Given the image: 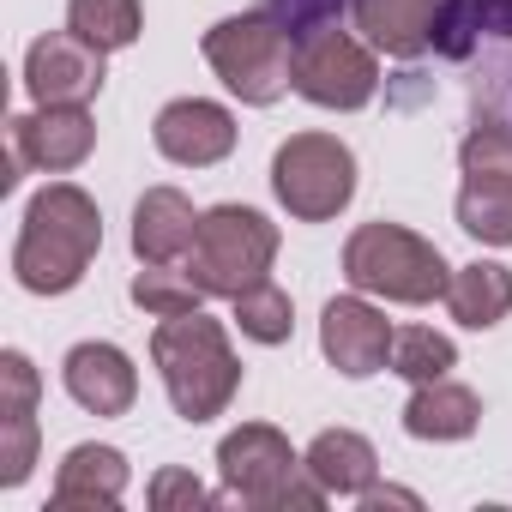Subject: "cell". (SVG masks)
<instances>
[{"label":"cell","mask_w":512,"mask_h":512,"mask_svg":"<svg viewBox=\"0 0 512 512\" xmlns=\"http://www.w3.org/2000/svg\"><path fill=\"white\" fill-rule=\"evenodd\" d=\"M482 37H512V0H440L428 43L446 61H464Z\"/></svg>","instance_id":"22"},{"label":"cell","mask_w":512,"mask_h":512,"mask_svg":"<svg viewBox=\"0 0 512 512\" xmlns=\"http://www.w3.org/2000/svg\"><path fill=\"white\" fill-rule=\"evenodd\" d=\"M434 7H440V0H356V31H362L374 49L410 61V55L428 49Z\"/></svg>","instance_id":"19"},{"label":"cell","mask_w":512,"mask_h":512,"mask_svg":"<svg viewBox=\"0 0 512 512\" xmlns=\"http://www.w3.org/2000/svg\"><path fill=\"white\" fill-rule=\"evenodd\" d=\"M302 470L326 488V494H368L374 488V470H380V458H374V446L362 440V434H350V428H326L308 452H302Z\"/></svg>","instance_id":"18"},{"label":"cell","mask_w":512,"mask_h":512,"mask_svg":"<svg viewBox=\"0 0 512 512\" xmlns=\"http://www.w3.org/2000/svg\"><path fill=\"white\" fill-rule=\"evenodd\" d=\"M151 362L163 374V392L175 404V416L187 422H211L229 410L235 386H241V362L223 338V326L211 314H175L151 332Z\"/></svg>","instance_id":"2"},{"label":"cell","mask_w":512,"mask_h":512,"mask_svg":"<svg viewBox=\"0 0 512 512\" xmlns=\"http://www.w3.org/2000/svg\"><path fill=\"white\" fill-rule=\"evenodd\" d=\"M25 85L37 103H91L103 91V49L79 31H49L25 55Z\"/></svg>","instance_id":"10"},{"label":"cell","mask_w":512,"mask_h":512,"mask_svg":"<svg viewBox=\"0 0 512 512\" xmlns=\"http://www.w3.org/2000/svg\"><path fill=\"white\" fill-rule=\"evenodd\" d=\"M37 368L31 356H0V482L19 488L37 464Z\"/></svg>","instance_id":"13"},{"label":"cell","mask_w":512,"mask_h":512,"mask_svg":"<svg viewBox=\"0 0 512 512\" xmlns=\"http://www.w3.org/2000/svg\"><path fill=\"white\" fill-rule=\"evenodd\" d=\"M205 61L211 73L253 109L278 103L296 85V43L278 13H241L205 31Z\"/></svg>","instance_id":"4"},{"label":"cell","mask_w":512,"mask_h":512,"mask_svg":"<svg viewBox=\"0 0 512 512\" xmlns=\"http://www.w3.org/2000/svg\"><path fill=\"white\" fill-rule=\"evenodd\" d=\"M97 247H103L97 199L73 181H55L25 211V229H19V247H13V278L31 296H67L91 272Z\"/></svg>","instance_id":"1"},{"label":"cell","mask_w":512,"mask_h":512,"mask_svg":"<svg viewBox=\"0 0 512 512\" xmlns=\"http://www.w3.org/2000/svg\"><path fill=\"white\" fill-rule=\"evenodd\" d=\"M392 320L380 314V308H368L362 296H338V302H326V314H320V350H326V362L338 368V374H350V380H368V374H380L386 362H392Z\"/></svg>","instance_id":"11"},{"label":"cell","mask_w":512,"mask_h":512,"mask_svg":"<svg viewBox=\"0 0 512 512\" xmlns=\"http://www.w3.org/2000/svg\"><path fill=\"white\" fill-rule=\"evenodd\" d=\"M133 302L157 320H175V314H199L205 290L193 284V272H175V266H145L133 278Z\"/></svg>","instance_id":"26"},{"label":"cell","mask_w":512,"mask_h":512,"mask_svg":"<svg viewBox=\"0 0 512 512\" xmlns=\"http://www.w3.org/2000/svg\"><path fill=\"white\" fill-rule=\"evenodd\" d=\"M272 193L296 223H326L356 199V157L332 133H296L272 157Z\"/></svg>","instance_id":"7"},{"label":"cell","mask_w":512,"mask_h":512,"mask_svg":"<svg viewBox=\"0 0 512 512\" xmlns=\"http://www.w3.org/2000/svg\"><path fill=\"white\" fill-rule=\"evenodd\" d=\"M296 91L320 109H362L380 91V67L356 37L320 25L296 37Z\"/></svg>","instance_id":"8"},{"label":"cell","mask_w":512,"mask_h":512,"mask_svg":"<svg viewBox=\"0 0 512 512\" xmlns=\"http://www.w3.org/2000/svg\"><path fill=\"white\" fill-rule=\"evenodd\" d=\"M67 31H79L85 43H97L103 55L133 49L145 31L139 0H67Z\"/></svg>","instance_id":"23"},{"label":"cell","mask_w":512,"mask_h":512,"mask_svg":"<svg viewBox=\"0 0 512 512\" xmlns=\"http://www.w3.org/2000/svg\"><path fill=\"white\" fill-rule=\"evenodd\" d=\"M476 422H482V398L458 380H428L404 404V434L416 440H464L476 434Z\"/></svg>","instance_id":"17"},{"label":"cell","mask_w":512,"mask_h":512,"mask_svg":"<svg viewBox=\"0 0 512 512\" xmlns=\"http://www.w3.org/2000/svg\"><path fill=\"white\" fill-rule=\"evenodd\" d=\"M278 260V223L253 205H217L199 217V241L187 253V272L205 296H241L253 284H266Z\"/></svg>","instance_id":"6"},{"label":"cell","mask_w":512,"mask_h":512,"mask_svg":"<svg viewBox=\"0 0 512 512\" xmlns=\"http://www.w3.org/2000/svg\"><path fill=\"white\" fill-rule=\"evenodd\" d=\"M235 326H241V338H253V344H284L290 326H296V308H290V296L266 278V284H253V290L235 296Z\"/></svg>","instance_id":"25"},{"label":"cell","mask_w":512,"mask_h":512,"mask_svg":"<svg viewBox=\"0 0 512 512\" xmlns=\"http://www.w3.org/2000/svg\"><path fill=\"white\" fill-rule=\"evenodd\" d=\"M91 145H97V121L85 115V103H37V115L13 121V163L0 187H19V169L67 175L91 157Z\"/></svg>","instance_id":"9"},{"label":"cell","mask_w":512,"mask_h":512,"mask_svg":"<svg viewBox=\"0 0 512 512\" xmlns=\"http://www.w3.org/2000/svg\"><path fill=\"white\" fill-rule=\"evenodd\" d=\"M61 380H67L73 404L91 410V416H127L133 398H139V374H133V362L115 344H79V350H67Z\"/></svg>","instance_id":"14"},{"label":"cell","mask_w":512,"mask_h":512,"mask_svg":"<svg viewBox=\"0 0 512 512\" xmlns=\"http://www.w3.org/2000/svg\"><path fill=\"white\" fill-rule=\"evenodd\" d=\"M157 151L181 169H211L235 151V115L223 103H205V97H181L169 109H157V127H151Z\"/></svg>","instance_id":"12"},{"label":"cell","mask_w":512,"mask_h":512,"mask_svg":"<svg viewBox=\"0 0 512 512\" xmlns=\"http://www.w3.org/2000/svg\"><path fill=\"white\" fill-rule=\"evenodd\" d=\"M151 506H157V512H175V506L193 512V506H217V494H205L187 470H157V476H151Z\"/></svg>","instance_id":"27"},{"label":"cell","mask_w":512,"mask_h":512,"mask_svg":"<svg viewBox=\"0 0 512 512\" xmlns=\"http://www.w3.org/2000/svg\"><path fill=\"white\" fill-rule=\"evenodd\" d=\"M344 278L362 290V296H386V302H404V308H422L434 296H446L452 284V266L440 260V247L422 241L416 229L404 223H362L344 247Z\"/></svg>","instance_id":"3"},{"label":"cell","mask_w":512,"mask_h":512,"mask_svg":"<svg viewBox=\"0 0 512 512\" xmlns=\"http://www.w3.org/2000/svg\"><path fill=\"white\" fill-rule=\"evenodd\" d=\"M199 241V211L181 187H151L133 205V253L145 266H175Z\"/></svg>","instance_id":"15"},{"label":"cell","mask_w":512,"mask_h":512,"mask_svg":"<svg viewBox=\"0 0 512 512\" xmlns=\"http://www.w3.org/2000/svg\"><path fill=\"white\" fill-rule=\"evenodd\" d=\"M217 470H223V494L217 500H247V506H326L332 494L302 470V458L290 452V440L266 422H241L235 434H223L217 446Z\"/></svg>","instance_id":"5"},{"label":"cell","mask_w":512,"mask_h":512,"mask_svg":"<svg viewBox=\"0 0 512 512\" xmlns=\"http://www.w3.org/2000/svg\"><path fill=\"white\" fill-rule=\"evenodd\" d=\"M362 506H422V500H416L410 488H368Z\"/></svg>","instance_id":"28"},{"label":"cell","mask_w":512,"mask_h":512,"mask_svg":"<svg viewBox=\"0 0 512 512\" xmlns=\"http://www.w3.org/2000/svg\"><path fill=\"white\" fill-rule=\"evenodd\" d=\"M446 308L458 326L470 332H488L512 314V272L494 266V260H476V266H458L452 284H446Z\"/></svg>","instance_id":"21"},{"label":"cell","mask_w":512,"mask_h":512,"mask_svg":"<svg viewBox=\"0 0 512 512\" xmlns=\"http://www.w3.org/2000/svg\"><path fill=\"white\" fill-rule=\"evenodd\" d=\"M458 229L488 247H512V169H464Z\"/></svg>","instance_id":"20"},{"label":"cell","mask_w":512,"mask_h":512,"mask_svg":"<svg viewBox=\"0 0 512 512\" xmlns=\"http://www.w3.org/2000/svg\"><path fill=\"white\" fill-rule=\"evenodd\" d=\"M458 362L452 338L434 332V326H404L392 338V374H404L410 386H428V380H446V368Z\"/></svg>","instance_id":"24"},{"label":"cell","mask_w":512,"mask_h":512,"mask_svg":"<svg viewBox=\"0 0 512 512\" xmlns=\"http://www.w3.org/2000/svg\"><path fill=\"white\" fill-rule=\"evenodd\" d=\"M127 494V458L115 446H73L55 470V512H97Z\"/></svg>","instance_id":"16"}]
</instances>
